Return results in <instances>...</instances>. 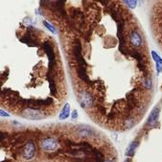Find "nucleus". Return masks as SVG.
Returning <instances> with one entry per match:
<instances>
[{
    "label": "nucleus",
    "mask_w": 162,
    "mask_h": 162,
    "mask_svg": "<svg viewBox=\"0 0 162 162\" xmlns=\"http://www.w3.org/2000/svg\"><path fill=\"white\" fill-rule=\"evenodd\" d=\"M21 116L29 120H41L45 118V115L41 111L34 108H25L21 113Z\"/></svg>",
    "instance_id": "f257e3e1"
},
{
    "label": "nucleus",
    "mask_w": 162,
    "mask_h": 162,
    "mask_svg": "<svg viewBox=\"0 0 162 162\" xmlns=\"http://www.w3.org/2000/svg\"><path fill=\"white\" fill-rule=\"evenodd\" d=\"M42 48H43L45 54L47 55V57L49 59V68L53 69V67L55 66V63H56V57H55V53L53 51V48H52V46H51L50 42L49 41L43 42Z\"/></svg>",
    "instance_id": "f03ea898"
},
{
    "label": "nucleus",
    "mask_w": 162,
    "mask_h": 162,
    "mask_svg": "<svg viewBox=\"0 0 162 162\" xmlns=\"http://www.w3.org/2000/svg\"><path fill=\"white\" fill-rule=\"evenodd\" d=\"M36 154V146L33 141L27 142L22 150V157L26 160H30L35 157Z\"/></svg>",
    "instance_id": "7ed1b4c3"
},
{
    "label": "nucleus",
    "mask_w": 162,
    "mask_h": 162,
    "mask_svg": "<svg viewBox=\"0 0 162 162\" xmlns=\"http://www.w3.org/2000/svg\"><path fill=\"white\" fill-rule=\"evenodd\" d=\"M41 147L42 150L46 152H53L58 148V143L54 138L52 137H46L41 141Z\"/></svg>",
    "instance_id": "20e7f679"
},
{
    "label": "nucleus",
    "mask_w": 162,
    "mask_h": 162,
    "mask_svg": "<svg viewBox=\"0 0 162 162\" xmlns=\"http://www.w3.org/2000/svg\"><path fill=\"white\" fill-rule=\"evenodd\" d=\"M74 55H75V59L77 60L79 66L86 68V62H85V60H84V58L82 56V45H81V42L79 41H77L74 46Z\"/></svg>",
    "instance_id": "39448f33"
},
{
    "label": "nucleus",
    "mask_w": 162,
    "mask_h": 162,
    "mask_svg": "<svg viewBox=\"0 0 162 162\" xmlns=\"http://www.w3.org/2000/svg\"><path fill=\"white\" fill-rule=\"evenodd\" d=\"M158 116H159V108H155L152 111L151 114H150L148 121H147V125L150 127H154L155 124L157 123L158 120Z\"/></svg>",
    "instance_id": "423d86ee"
},
{
    "label": "nucleus",
    "mask_w": 162,
    "mask_h": 162,
    "mask_svg": "<svg viewBox=\"0 0 162 162\" xmlns=\"http://www.w3.org/2000/svg\"><path fill=\"white\" fill-rule=\"evenodd\" d=\"M130 43L135 47L141 46V44H142L141 36H140L136 31H132L130 35Z\"/></svg>",
    "instance_id": "0eeeda50"
},
{
    "label": "nucleus",
    "mask_w": 162,
    "mask_h": 162,
    "mask_svg": "<svg viewBox=\"0 0 162 162\" xmlns=\"http://www.w3.org/2000/svg\"><path fill=\"white\" fill-rule=\"evenodd\" d=\"M81 106L82 108H85L86 106H90L92 104V98L89 95V93L87 92H82L81 97Z\"/></svg>",
    "instance_id": "6e6552de"
},
{
    "label": "nucleus",
    "mask_w": 162,
    "mask_h": 162,
    "mask_svg": "<svg viewBox=\"0 0 162 162\" xmlns=\"http://www.w3.org/2000/svg\"><path fill=\"white\" fill-rule=\"evenodd\" d=\"M77 74L79 76V78H80L82 81H84L85 82H88V84L90 82V80H89V78H88V76L86 74V70H85L84 67L79 66L77 68Z\"/></svg>",
    "instance_id": "1a4fd4ad"
},
{
    "label": "nucleus",
    "mask_w": 162,
    "mask_h": 162,
    "mask_svg": "<svg viewBox=\"0 0 162 162\" xmlns=\"http://www.w3.org/2000/svg\"><path fill=\"white\" fill-rule=\"evenodd\" d=\"M152 59L157 63V73H162V59L155 53L154 51H152Z\"/></svg>",
    "instance_id": "9d476101"
},
{
    "label": "nucleus",
    "mask_w": 162,
    "mask_h": 162,
    "mask_svg": "<svg viewBox=\"0 0 162 162\" xmlns=\"http://www.w3.org/2000/svg\"><path fill=\"white\" fill-rule=\"evenodd\" d=\"M70 115V106L68 103H66L65 106L62 108V111H60V113L59 115V119L60 120H65V119H67L69 117Z\"/></svg>",
    "instance_id": "9b49d317"
},
{
    "label": "nucleus",
    "mask_w": 162,
    "mask_h": 162,
    "mask_svg": "<svg viewBox=\"0 0 162 162\" xmlns=\"http://www.w3.org/2000/svg\"><path fill=\"white\" fill-rule=\"evenodd\" d=\"M138 147V142L137 141H133L131 142L130 146L128 147L127 149V152H126V155H128V157H133L134 155V152H135V150L136 148Z\"/></svg>",
    "instance_id": "f8f14e48"
},
{
    "label": "nucleus",
    "mask_w": 162,
    "mask_h": 162,
    "mask_svg": "<svg viewBox=\"0 0 162 162\" xmlns=\"http://www.w3.org/2000/svg\"><path fill=\"white\" fill-rule=\"evenodd\" d=\"M48 81H49V84H50V91H51V94L53 96L56 95V92H57V87H56V84H55V81H54V77L53 75H48Z\"/></svg>",
    "instance_id": "ddd939ff"
},
{
    "label": "nucleus",
    "mask_w": 162,
    "mask_h": 162,
    "mask_svg": "<svg viewBox=\"0 0 162 162\" xmlns=\"http://www.w3.org/2000/svg\"><path fill=\"white\" fill-rule=\"evenodd\" d=\"M20 41L23 42V43H26V44H29V45H32L31 43H34V45H36V44H35V41H34V39L32 38V36H30V35H25L23 36V38H20Z\"/></svg>",
    "instance_id": "4468645a"
},
{
    "label": "nucleus",
    "mask_w": 162,
    "mask_h": 162,
    "mask_svg": "<svg viewBox=\"0 0 162 162\" xmlns=\"http://www.w3.org/2000/svg\"><path fill=\"white\" fill-rule=\"evenodd\" d=\"M130 55L134 59L137 60V62H138V66L141 65V60H142V56L141 54L138 53L137 51H130Z\"/></svg>",
    "instance_id": "2eb2a0df"
},
{
    "label": "nucleus",
    "mask_w": 162,
    "mask_h": 162,
    "mask_svg": "<svg viewBox=\"0 0 162 162\" xmlns=\"http://www.w3.org/2000/svg\"><path fill=\"white\" fill-rule=\"evenodd\" d=\"M90 133H91V130L90 129H80L78 130V134L82 137H87V136H90Z\"/></svg>",
    "instance_id": "dca6fc26"
},
{
    "label": "nucleus",
    "mask_w": 162,
    "mask_h": 162,
    "mask_svg": "<svg viewBox=\"0 0 162 162\" xmlns=\"http://www.w3.org/2000/svg\"><path fill=\"white\" fill-rule=\"evenodd\" d=\"M124 3L125 4H127L128 7L130 9H134L137 5V1H135V0H125Z\"/></svg>",
    "instance_id": "f3484780"
},
{
    "label": "nucleus",
    "mask_w": 162,
    "mask_h": 162,
    "mask_svg": "<svg viewBox=\"0 0 162 162\" xmlns=\"http://www.w3.org/2000/svg\"><path fill=\"white\" fill-rule=\"evenodd\" d=\"M43 24L45 25V27H46V28L49 30V31H51L53 34L56 33V30H55V28L52 25H50V24H49L48 22H46V21H43Z\"/></svg>",
    "instance_id": "a211bd4d"
},
{
    "label": "nucleus",
    "mask_w": 162,
    "mask_h": 162,
    "mask_svg": "<svg viewBox=\"0 0 162 162\" xmlns=\"http://www.w3.org/2000/svg\"><path fill=\"white\" fill-rule=\"evenodd\" d=\"M144 85H145V87L150 88V87H151V85H152V81H150V80L145 81L144 82Z\"/></svg>",
    "instance_id": "6ab92c4d"
},
{
    "label": "nucleus",
    "mask_w": 162,
    "mask_h": 162,
    "mask_svg": "<svg viewBox=\"0 0 162 162\" xmlns=\"http://www.w3.org/2000/svg\"><path fill=\"white\" fill-rule=\"evenodd\" d=\"M71 116H72V118H73V119H77V117H78V113H77V111H76V109L72 112V115H71Z\"/></svg>",
    "instance_id": "aec40b11"
},
{
    "label": "nucleus",
    "mask_w": 162,
    "mask_h": 162,
    "mask_svg": "<svg viewBox=\"0 0 162 162\" xmlns=\"http://www.w3.org/2000/svg\"><path fill=\"white\" fill-rule=\"evenodd\" d=\"M0 112H1V115H2V116H6V117H9V114H8V113H5V112L3 111H1Z\"/></svg>",
    "instance_id": "412c9836"
},
{
    "label": "nucleus",
    "mask_w": 162,
    "mask_h": 162,
    "mask_svg": "<svg viewBox=\"0 0 162 162\" xmlns=\"http://www.w3.org/2000/svg\"><path fill=\"white\" fill-rule=\"evenodd\" d=\"M105 162H111V161H109V160H106V161H105Z\"/></svg>",
    "instance_id": "4be33fe9"
},
{
    "label": "nucleus",
    "mask_w": 162,
    "mask_h": 162,
    "mask_svg": "<svg viewBox=\"0 0 162 162\" xmlns=\"http://www.w3.org/2000/svg\"><path fill=\"white\" fill-rule=\"evenodd\" d=\"M125 162H130L129 160H126V161H125Z\"/></svg>",
    "instance_id": "5701e85b"
}]
</instances>
